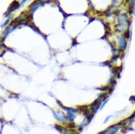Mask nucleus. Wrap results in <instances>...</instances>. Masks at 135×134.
Listing matches in <instances>:
<instances>
[{
  "instance_id": "f8f14e48",
  "label": "nucleus",
  "mask_w": 135,
  "mask_h": 134,
  "mask_svg": "<svg viewBox=\"0 0 135 134\" xmlns=\"http://www.w3.org/2000/svg\"><path fill=\"white\" fill-rule=\"evenodd\" d=\"M124 37L126 38V39H128V38H129V37H130V32H129L128 30H126V31Z\"/></svg>"
},
{
  "instance_id": "f257e3e1",
  "label": "nucleus",
  "mask_w": 135,
  "mask_h": 134,
  "mask_svg": "<svg viewBox=\"0 0 135 134\" xmlns=\"http://www.w3.org/2000/svg\"><path fill=\"white\" fill-rule=\"evenodd\" d=\"M106 95H107V93H104L103 95H101L97 100H95V101L92 103V105H91V110L93 111V114L100 108V106L101 105V102H103V100H105Z\"/></svg>"
},
{
  "instance_id": "6ab92c4d",
  "label": "nucleus",
  "mask_w": 135,
  "mask_h": 134,
  "mask_svg": "<svg viewBox=\"0 0 135 134\" xmlns=\"http://www.w3.org/2000/svg\"><path fill=\"white\" fill-rule=\"evenodd\" d=\"M1 49H2V45L0 44V50H1Z\"/></svg>"
},
{
  "instance_id": "20e7f679",
  "label": "nucleus",
  "mask_w": 135,
  "mask_h": 134,
  "mask_svg": "<svg viewBox=\"0 0 135 134\" xmlns=\"http://www.w3.org/2000/svg\"><path fill=\"white\" fill-rule=\"evenodd\" d=\"M55 117L58 121H60V122H61L63 123H65V124L68 123V119L66 118V117L63 114V113H62V112H55Z\"/></svg>"
},
{
  "instance_id": "2eb2a0df",
  "label": "nucleus",
  "mask_w": 135,
  "mask_h": 134,
  "mask_svg": "<svg viewBox=\"0 0 135 134\" xmlns=\"http://www.w3.org/2000/svg\"><path fill=\"white\" fill-rule=\"evenodd\" d=\"M108 100H109V98H106L105 100H103V103L102 104V105H101V109H103V107H104V106L106 104V103H107V101H108Z\"/></svg>"
},
{
  "instance_id": "9d476101",
  "label": "nucleus",
  "mask_w": 135,
  "mask_h": 134,
  "mask_svg": "<svg viewBox=\"0 0 135 134\" xmlns=\"http://www.w3.org/2000/svg\"><path fill=\"white\" fill-rule=\"evenodd\" d=\"M14 29H15V27L13 26V24H11L10 26H9V27H8V28L5 29V32H4V34L5 35V36H7L8 34L11 32L12 30H13Z\"/></svg>"
},
{
  "instance_id": "7ed1b4c3",
  "label": "nucleus",
  "mask_w": 135,
  "mask_h": 134,
  "mask_svg": "<svg viewBox=\"0 0 135 134\" xmlns=\"http://www.w3.org/2000/svg\"><path fill=\"white\" fill-rule=\"evenodd\" d=\"M127 46V42H126V39L124 37V35H122L119 38L118 40V47L121 49V50H125Z\"/></svg>"
},
{
  "instance_id": "f03ea898",
  "label": "nucleus",
  "mask_w": 135,
  "mask_h": 134,
  "mask_svg": "<svg viewBox=\"0 0 135 134\" xmlns=\"http://www.w3.org/2000/svg\"><path fill=\"white\" fill-rule=\"evenodd\" d=\"M120 129H121V124L118 123L108 127L106 130H104L103 131L99 133L98 134H117Z\"/></svg>"
},
{
  "instance_id": "ddd939ff",
  "label": "nucleus",
  "mask_w": 135,
  "mask_h": 134,
  "mask_svg": "<svg viewBox=\"0 0 135 134\" xmlns=\"http://www.w3.org/2000/svg\"><path fill=\"white\" fill-rule=\"evenodd\" d=\"M131 5H132V8H133L134 15H135V1H132V2H131Z\"/></svg>"
},
{
  "instance_id": "4468645a",
  "label": "nucleus",
  "mask_w": 135,
  "mask_h": 134,
  "mask_svg": "<svg viewBox=\"0 0 135 134\" xmlns=\"http://www.w3.org/2000/svg\"><path fill=\"white\" fill-rule=\"evenodd\" d=\"M129 100H130V101H131V102L135 103V96L134 95H132V96H131V97H129Z\"/></svg>"
},
{
  "instance_id": "423d86ee",
  "label": "nucleus",
  "mask_w": 135,
  "mask_h": 134,
  "mask_svg": "<svg viewBox=\"0 0 135 134\" xmlns=\"http://www.w3.org/2000/svg\"><path fill=\"white\" fill-rule=\"evenodd\" d=\"M129 26H128V24L122 23V24H118L115 25V30L118 32H123L126 31V29Z\"/></svg>"
},
{
  "instance_id": "0eeeda50",
  "label": "nucleus",
  "mask_w": 135,
  "mask_h": 134,
  "mask_svg": "<svg viewBox=\"0 0 135 134\" xmlns=\"http://www.w3.org/2000/svg\"><path fill=\"white\" fill-rule=\"evenodd\" d=\"M133 122H134V119L128 117V118L126 119L124 121H123V122H121V124H122V126L124 128L127 129L128 127H130L132 125Z\"/></svg>"
},
{
  "instance_id": "f3484780",
  "label": "nucleus",
  "mask_w": 135,
  "mask_h": 134,
  "mask_svg": "<svg viewBox=\"0 0 135 134\" xmlns=\"http://www.w3.org/2000/svg\"><path fill=\"white\" fill-rule=\"evenodd\" d=\"M112 117V116H109V117H107L106 118V119L104 120V123H106L109 120H110V119Z\"/></svg>"
},
{
  "instance_id": "9b49d317",
  "label": "nucleus",
  "mask_w": 135,
  "mask_h": 134,
  "mask_svg": "<svg viewBox=\"0 0 135 134\" xmlns=\"http://www.w3.org/2000/svg\"><path fill=\"white\" fill-rule=\"evenodd\" d=\"M56 129L59 131V132H60V133H63L64 131V128L63 127H62L61 125H56L55 126Z\"/></svg>"
},
{
  "instance_id": "1a4fd4ad",
  "label": "nucleus",
  "mask_w": 135,
  "mask_h": 134,
  "mask_svg": "<svg viewBox=\"0 0 135 134\" xmlns=\"http://www.w3.org/2000/svg\"><path fill=\"white\" fill-rule=\"evenodd\" d=\"M67 119L68 121H70V122H73L74 119H75V114L71 113V112H67Z\"/></svg>"
},
{
  "instance_id": "a211bd4d",
  "label": "nucleus",
  "mask_w": 135,
  "mask_h": 134,
  "mask_svg": "<svg viewBox=\"0 0 135 134\" xmlns=\"http://www.w3.org/2000/svg\"><path fill=\"white\" fill-rule=\"evenodd\" d=\"M130 117H131V118H132V119L134 118V117H135V111L134 112V113H133V114H132V115H131V116Z\"/></svg>"
},
{
  "instance_id": "6e6552de",
  "label": "nucleus",
  "mask_w": 135,
  "mask_h": 134,
  "mask_svg": "<svg viewBox=\"0 0 135 134\" xmlns=\"http://www.w3.org/2000/svg\"><path fill=\"white\" fill-rule=\"evenodd\" d=\"M128 18V15L126 13L121 14L118 17V24L124 23L125 21H127Z\"/></svg>"
},
{
  "instance_id": "39448f33",
  "label": "nucleus",
  "mask_w": 135,
  "mask_h": 134,
  "mask_svg": "<svg viewBox=\"0 0 135 134\" xmlns=\"http://www.w3.org/2000/svg\"><path fill=\"white\" fill-rule=\"evenodd\" d=\"M19 7V3L18 2H13L10 5V7L8 9V10H7V12L5 13V16H8V15H10L13 11H14L15 10H16L17 8Z\"/></svg>"
},
{
  "instance_id": "dca6fc26",
  "label": "nucleus",
  "mask_w": 135,
  "mask_h": 134,
  "mask_svg": "<svg viewBox=\"0 0 135 134\" xmlns=\"http://www.w3.org/2000/svg\"><path fill=\"white\" fill-rule=\"evenodd\" d=\"M10 18H8V20H7V21H6L5 22V24H3V25H2V27H3V26H6V25H7V24H8V23H9V21H10Z\"/></svg>"
}]
</instances>
